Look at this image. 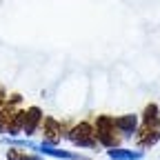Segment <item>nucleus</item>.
<instances>
[{
  "instance_id": "nucleus-6",
  "label": "nucleus",
  "mask_w": 160,
  "mask_h": 160,
  "mask_svg": "<svg viewBox=\"0 0 160 160\" xmlns=\"http://www.w3.org/2000/svg\"><path fill=\"white\" fill-rule=\"evenodd\" d=\"M60 133H62V127H60L53 118H45V145H51L56 147L58 140H60Z\"/></svg>"
},
{
  "instance_id": "nucleus-3",
  "label": "nucleus",
  "mask_w": 160,
  "mask_h": 160,
  "mask_svg": "<svg viewBox=\"0 0 160 160\" xmlns=\"http://www.w3.org/2000/svg\"><path fill=\"white\" fill-rule=\"evenodd\" d=\"M69 138H71V142L78 145V147H96V133H93L91 125H87V122L76 125L71 129Z\"/></svg>"
},
{
  "instance_id": "nucleus-2",
  "label": "nucleus",
  "mask_w": 160,
  "mask_h": 160,
  "mask_svg": "<svg viewBox=\"0 0 160 160\" xmlns=\"http://www.w3.org/2000/svg\"><path fill=\"white\" fill-rule=\"evenodd\" d=\"M96 138H98V142H102V145L109 147V149L118 147L120 136H118V129H116V125H113V118H109V116H98V120H96Z\"/></svg>"
},
{
  "instance_id": "nucleus-9",
  "label": "nucleus",
  "mask_w": 160,
  "mask_h": 160,
  "mask_svg": "<svg viewBox=\"0 0 160 160\" xmlns=\"http://www.w3.org/2000/svg\"><path fill=\"white\" fill-rule=\"evenodd\" d=\"M22 127H25V111H16L7 125V131H9V136H18Z\"/></svg>"
},
{
  "instance_id": "nucleus-1",
  "label": "nucleus",
  "mask_w": 160,
  "mask_h": 160,
  "mask_svg": "<svg viewBox=\"0 0 160 160\" xmlns=\"http://www.w3.org/2000/svg\"><path fill=\"white\" fill-rule=\"evenodd\" d=\"M160 140V118H158V105H147L142 116V127L138 131V145L151 147Z\"/></svg>"
},
{
  "instance_id": "nucleus-7",
  "label": "nucleus",
  "mask_w": 160,
  "mask_h": 160,
  "mask_svg": "<svg viewBox=\"0 0 160 160\" xmlns=\"http://www.w3.org/2000/svg\"><path fill=\"white\" fill-rule=\"evenodd\" d=\"M40 120H42V111H40L38 107H29V109L25 111V127H22V131H25L27 136H31V133L38 129Z\"/></svg>"
},
{
  "instance_id": "nucleus-12",
  "label": "nucleus",
  "mask_w": 160,
  "mask_h": 160,
  "mask_svg": "<svg viewBox=\"0 0 160 160\" xmlns=\"http://www.w3.org/2000/svg\"><path fill=\"white\" fill-rule=\"evenodd\" d=\"M25 160H40L38 156H25Z\"/></svg>"
},
{
  "instance_id": "nucleus-5",
  "label": "nucleus",
  "mask_w": 160,
  "mask_h": 160,
  "mask_svg": "<svg viewBox=\"0 0 160 160\" xmlns=\"http://www.w3.org/2000/svg\"><path fill=\"white\" fill-rule=\"evenodd\" d=\"M113 125H116V129L122 133V136H133L136 133V127H138V118L133 113H127V116L113 118Z\"/></svg>"
},
{
  "instance_id": "nucleus-10",
  "label": "nucleus",
  "mask_w": 160,
  "mask_h": 160,
  "mask_svg": "<svg viewBox=\"0 0 160 160\" xmlns=\"http://www.w3.org/2000/svg\"><path fill=\"white\" fill-rule=\"evenodd\" d=\"M25 151H18V149H9L7 151V160H25Z\"/></svg>"
},
{
  "instance_id": "nucleus-8",
  "label": "nucleus",
  "mask_w": 160,
  "mask_h": 160,
  "mask_svg": "<svg viewBox=\"0 0 160 160\" xmlns=\"http://www.w3.org/2000/svg\"><path fill=\"white\" fill-rule=\"evenodd\" d=\"M107 156H109L111 160H138V158H142V151H133V149H118V147H113V149H109V151H107Z\"/></svg>"
},
{
  "instance_id": "nucleus-4",
  "label": "nucleus",
  "mask_w": 160,
  "mask_h": 160,
  "mask_svg": "<svg viewBox=\"0 0 160 160\" xmlns=\"http://www.w3.org/2000/svg\"><path fill=\"white\" fill-rule=\"evenodd\" d=\"M29 149H36L40 153H45V156H53V158H65V160H85L82 156H78V153H71V151H65V149H56L51 145H29Z\"/></svg>"
},
{
  "instance_id": "nucleus-11",
  "label": "nucleus",
  "mask_w": 160,
  "mask_h": 160,
  "mask_svg": "<svg viewBox=\"0 0 160 160\" xmlns=\"http://www.w3.org/2000/svg\"><path fill=\"white\" fill-rule=\"evenodd\" d=\"M2 102H5V91L0 89V107H2Z\"/></svg>"
}]
</instances>
